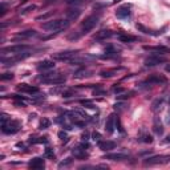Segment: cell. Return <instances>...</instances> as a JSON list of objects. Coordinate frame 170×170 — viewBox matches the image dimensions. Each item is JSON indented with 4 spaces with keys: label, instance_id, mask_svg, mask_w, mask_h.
Here are the masks:
<instances>
[{
    "label": "cell",
    "instance_id": "23",
    "mask_svg": "<svg viewBox=\"0 0 170 170\" xmlns=\"http://www.w3.org/2000/svg\"><path fill=\"white\" fill-rule=\"evenodd\" d=\"M37 32L35 29H27V31H23V32H19L16 33V37H20V39H31L33 36H36Z\"/></svg>",
    "mask_w": 170,
    "mask_h": 170
},
{
    "label": "cell",
    "instance_id": "25",
    "mask_svg": "<svg viewBox=\"0 0 170 170\" xmlns=\"http://www.w3.org/2000/svg\"><path fill=\"white\" fill-rule=\"evenodd\" d=\"M113 36V32L112 31H109V29H102V31H100L96 36H95V39H97V40H102V39H109V37H112Z\"/></svg>",
    "mask_w": 170,
    "mask_h": 170
},
{
    "label": "cell",
    "instance_id": "27",
    "mask_svg": "<svg viewBox=\"0 0 170 170\" xmlns=\"http://www.w3.org/2000/svg\"><path fill=\"white\" fill-rule=\"evenodd\" d=\"M47 142H48L47 137H39V138L31 137L29 138V144H47Z\"/></svg>",
    "mask_w": 170,
    "mask_h": 170
},
{
    "label": "cell",
    "instance_id": "29",
    "mask_svg": "<svg viewBox=\"0 0 170 170\" xmlns=\"http://www.w3.org/2000/svg\"><path fill=\"white\" fill-rule=\"evenodd\" d=\"M140 141L145 142V144H151V142H153V136H150V134H147V133H144L142 136H140Z\"/></svg>",
    "mask_w": 170,
    "mask_h": 170
},
{
    "label": "cell",
    "instance_id": "42",
    "mask_svg": "<svg viewBox=\"0 0 170 170\" xmlns=\"http://www.w3.org/2000/svg\"><path fill=\"white\" fill-rule=\"evenodd\" d=\"M15 105L19 106V108H24V106H25V104L23 102V100H15Z\"/></svg>",
    "mask_w": 170,
    "mask_h": 170
},
{
    "label": "cell",
    "instance_id": "30",
    "mask_svg": "<svg viewBox=\"0 0 170 170\" xmlns=\"http://www.w3.org/2000/svg\"><path fill=\"white\" fill-rule=\"evenodd\" d=\"M80 104L84 105L85 109H95V108H96V106L93 105L92 100H80Z\"/></svg>",
    "mask_w": 170,
    "mask_h": 170
},
{
    "label": "cell",
    "instance_id": "51",
    "mask_svg": "<svg viewBox=\"0 0 170 170\" xmlns=\"http://www.w3.org/2000/svg\"><path fill=\"white\" fill-rule=\"evenodd\" d=\"M169 41H170V37H169Z\"/></svg>",
    "mask_w": 170,
    "mask_h": 170
},
{
    "label": "cell",
    "instance_id": "45",
    "mask_svg": "<svg viewBox=\"0 0 170 170\" xmlns=\"http://www.w3.org/2000/svg\"><path fill=\"white\" fill-rule=\"evenodd\" d=\"M68 4H76V3H80V0H66Z\"/></svg>",
    "mask_w": 170,
    "mask_h": 170
},
{
    "label": "cell",
    "instance_id": "14",
    "mask_svg": "<svg viewBox=\"0 0 170 170\" xmlns=\"http://www.w3.org/2000/svg\"><path fill=\"white\" fill-rule=\"evenodd\" d=\"M145 51H150V52H155V53H159V55H165V53H169L170 52V48L168 47H164V45H155V47H149V45H145L144 47Z\"/></svg>",
    "mask_w": 170,
    "mask_h": 170
},
{
    "label": "cell",
    "instance_id": "44",
    "mask_svg": "<svg viewBox=\"0 0 170 170\" xmlns=\"http://www.w3.org/2000/svg\"><path fill=\"white\" fill-rule=\"evenodd\" d=\"M0 11H2V12H0V15H2V16H4V15H6V12H7V8H6V4H4V3H2V10H0Z\"/></svg>",
    "mask_w": 170,
    "mask_h": 170
},
{
    "label": "cell",
    "instance_id": "46",
    "mask_svg": "<svg viewBox=\"0 0 170 170\" xmlns=\"http://www.w3.org/2000/svg\"><path fill=\"white\" fill-rule=\"evenodd\" d=\"M165 142H168V144H170V134L166 137V140H165Z\"/></svg>",
    "mask_w": 170,
    "mask_h": 170
},
{
    "label": "cell",
    "instance_id": "31",
    "mask_svg": "<svg viewBox=\"0 0 170 170\" xmlns=\"http://www.w3.org/2000/svg\"><path fill=\"white\" fill-rule=\"evenodd\" d=\"M51 126V121H49L48 118H43L41 121H40V125H39V129H47V128H49Z\"/></svg>",
    "mask_w": 170,
    "mask_h": 170
},
{
    "label": "cell",
    "instance_id": "37",
    "mask_svg": "<svg viewBox=\"0 0 170 170\" xmlns=\"http://www.w3.org/2000/svg\"><path fill=\"white\" fill-rule=\"evenodd\" d=\"M92 140L96 141V142L101 141V134L98 133V132H93V133H92Z\"/></svg>",
    "mask_w": 170,
    "mask_h": 170
},
{
    "label": "cell",
    "instance_id": "3",
    "mask_svg": "<svg viewBox=\"0 0 170 170\" xmlns=\"http://www.w3.org/2000/svg\"><path fill=\"white\" fill-rule=\"evenodd\" d=\"M31 51V47L27 44H16V45L6 47L2 48V55H7V53H12V55H17V53H23Z\"/></svg>",
    "mask_w": 170,
    "mask_h": 170
},
{
    "label": "cell",
    "instance_id": "13",
    "mask_svg": "<svg viewBox=\"0 0 170 170\" xmlns=\"http://www.w3.org/2000/svg\"><path fill=\"white\" fill-rule=\"evenodd\" d=\"M129 158V154L126 153H110L104 155V159H110V161H125Z\"/></svg>",
    "mask_w": 170,
    "mask_h": 170
},
{
    "label": "cell",
    "instance_id": "15",
    "mask_svg": "<svg viewBox=\"0 0 170 170\" xmlns=\"http://www.w3.org/2000/svg\"><path fill=\"white\" fill-rule=\"evenodd\" d=\"M53 68H55V61H52V60H43V61H40L37 64V69L43 70V72H45V70H51Z\"/></svg>",
    "mask_w": 170,
    "mask_h": 170
},
{
    "label": "cell",
    "instance_id": "17",
    "mask_svg": "<svg viewBox=\"0 0 170 170\" xmlns=\"http://www.w3.org/2000/svg\"><path fill=\"white\" fill-rule=\"evenodd\" d=\"M114 128H116V118H114V114H110L108 118H106V122H105V130L108 132L109 134H112L114 132Z\"/></svg>",
    "mask_w": 170,
    "mask_h": 170
},
{
    "label": "cell",
    "instance_id": "22",
    "mask_svg": "<svg viewBox=\"0 0 170 170\" xmlns=\"http://www.w3.org/2000/svg\"><path fill=\"white\" fill-rule=\"evenodd\" d=\"M118 69H121V68H113V69H104V70H100V74L102 79H110V77H113V76L117 74L118 72Z\"/></svg>",
    "mask_w": 170,
    "mask_h": 170
},
{
    "label": "cell",
    "instance_id": "10",
    "mask_svg": "<svg viewBox=\"0 0 170 170\" xmlns=\"http://www.w3.org/2000/svg\"><path fill=\"white\" fill-rule=\"evenodd\" d=\"M97 146H98V149H101L102 151H109L116 147V142L110 141V140H101L97 142Z\"/></svg>",
    "mask_w": 170,
    "mask_h": 170
},
{
    "label": "cell",
    "instance_id": "20",
    "mask_svg": "<svg viewBox=\"0 0 170 170\" xmlns=\"http://www.w3.org/2000/svg\"><path fill=\"white\" fill-rule=\"evenodd\" d=\"M136 28H137L138 31H141L142 33H145V35H150V36H159V35L162 33L161 31H159V32H158V31H151V29H149V28H146L145 25L138 24V23L136 24Z\"/></svg>",
    "mask_w": 170,
    "mask_h": 170
},
{
    "label": "cell",
    "instance_id": "34",
    "mask_svg": "<svg viewBox=\"0 0 170 170\" xmlns=\"http://www.w3.org/2000/svg\"><path fill=\"white\" fill-rule=\"evenodd\" d=\"M72 158H66V161H62V162L59 164V168H64V166H69L70 164H72Z\"/></svg>",
    "mask_w": 170,
    "mask_h": 170
},
{
    "label": "cell",
    "instance_id": "50",
    "mask_svg": "<svg viewBox=\"0 0 170 170\" xmlns=\"http://www.w3.org/2000/svg\"><path fill=\"white\" fill-rule=\"evenodd\" d=\"M169 105H170V98H169Z\"/></svg>",
    "mask_w": 170,
    "mask_h": 170
},
{
    "label": "cell",
    "instance_id": "26",
    "mask_svg": "<svg viewBox=\"0 0 170 170\" xmlns=\"http://www.w3.org/2000/svg\"><path fill=\"white\" fill-rule=\"evenodd\" d=\"M92 72L88 69H83V70H79V72L74 73V77L76 79H84V77H88V76H91Z\"/></svg>",
    "mask_w": 170,
    "mask_h": 170
},
{
    "label": "cell",
    "instance_id": "21",
    "mask_svg": "<svg viewBox=\"0 0 170 170\" xmlns=\"http://www.w3.org/2000/svg\"><path fill=\"white\" fill-rule=\"evenodd\" d=\"M73 155L77 159H87L89 155H88V153L85 151V149L83 146H77V147H74L73 149Z\"/></svg>",
    "mask_w": 170,
    "mask_h": 170
},
{
    "label": "cell",
    "instance_id": "35",
    "mask_svg": "<svg viewBox=\"0 0 170 170\" xmlns=\"http://www.w3.org/2000/svg\"><path fill=\"white\" fill-rule=\"evenodd\" d=\"M0 79L3 80V81H7V80H12L13 79V74L12 73H3L0 76Z\"/></svg>",
    "mask_w": 170,
    "mask_h": 170
},
{
    "label": "cell",
    "instance_id": "28",
    "mask_svg": "<svg viewBox=\"0 0 170 170\" xmlns=\"http://www.w3.org/2000/svg\"><path fill=\"white\" fill-rule=\"evenodd\" d=\"M162 102H164V98H155L153 101V104H151V110H158L161 106H162Z\"/></svg>",
    "mask_w": 170,
    "mask_h": 170
},
{
    "label": "cell",
    "instance_id": "9",
    "mask_svg": "<svg viewBox=\"0 0 170 170\" xmlns=\"http://www.w3.org/2000/svg\"><path fill=\"white\" fill-rule=\"evenodd\" d=\"M130 15H132L130 6H121L116 11V16L118 19H128V17H130Z\"/></svg>",
    "mask_w": 170,
    "mask_h": 170
},
{
    "label": "cell",
    "instance_id": "48",
    "mask_svg": "<svg viewBox=\"0 0 170 170\" xmlns=\"http://www.w3.org/2000/svg\"><path fill=\"white\" fill-rule=\"evenodd\" d=\"M20 2H21V3H23V4H24V3H27V2H28V0H20Z\"/></svg>",
    "mask_w": 170,
    "mask_h": 170
},
{
    "label": "cell",
    "instance_id": "40",
    "mask_svg": "<svg viewBox=\"0 0 170 170\" xmlns=\"http://www.w3.org/2000/svg\"><path fill=\"white\" fill-rule=\"evenodd\" d=\"M59 137H60V140H62V141H68V134H66L64 130L59 132Z\"/></svg>",
    "mask_w": 170,
    "mask_h": 170
},
{
    "label": "cell",
    "instance_id": "4",
    "mask_svg": "<svg viewBox=\"0 0 170 170\" xmlns=\"http://www.w3.org/2000/svg\"><path fill=\"white\" fill-rule=\"evenodd\" d=\"M21 125L19 121H15V120H10V121L2 124V132L4 134H15L20 130Z\"/></svg>",
    "mask_w": 170,
    "mask_h": 170
},
{
    "label": "cell",
    "instance_id": "41",
    "mask_svg": "<svg viewBox=\"0 0 170 170\" xmlns=\"http://www.w3.org/2000/svg\"><path fill=\"white\" fill-rule=\"evenodd\" d=\"M51 15H53V12H48V13H45V15H41V16H37L36 17V20H45V19H48Z\"/></svg>",
    "mask_w": 170,
    "mask_h": 170
},
{
    "label": "cell",
    "instance_id": "6",
    "mask_svg": "<svg viewBox=\"0 0 170 170\" xmlns=\"http://www.w3.org/2000/svg\"><path fill=\"white\" fill-rule=\"evenodd\" d=\"M166 57H164L162 55H157V53H153L149 57L145 59V66H157L159 64H164L166 62Z\"/></svg>",
    "mask_w": 170,
    "mask_h": 170
},
{
    "label": "cell",
    "instance_id": "24",
    "mask_svg": "<svg viewBox=\"0 0 170 170\" xmlns=\"http://www.w3.org/2000/svg\"><path fill=\"white\" fill-rule=\"evenodd\" d=\"M117 39L121 43H134V41H137L138 40V37L132 36V35H126V33H120L117 36Z\"/></svg>",
    "mask_w": 170,
    "mask_h": 170
},
{
    "label": "cell",
    "instance_id": "16",
    "mask_svg": "<svg viewBox=\"0 0 170 170\" xmlns=\"http://www.w3.org/2000/svg\"><path fill=\"white\" fill-rule=\"evenodd\" d=\"M44 84H49V85H61L65 83V77H62L61 74L59 76H55V77H51V79H44L43 80Z\"/></svg>",
    "mask_w": 170,
    "mask_h": 170
},
{
    "label": "cell",
    "instance_id": "32",
    "mask_svg": "<svg viewBox=\"0 0 170 170\" xmlns=\"http://www.w3.org/2000/svg\"><path fill=\"white\" fill-rule=\"evenodd\" d=\"M112 92H113L114 95H121V93L125 92V88H124V87H117V85H114V87L112 88Z\"/></svg>",
    "mask_w": 170,
    "mask_h": 170
},
{
    "label": "cell",
    "instance_id": "19",
    "mask_svg": "<svg viewBox=\"0 0 170 170\" xmlns=\"http://www.w3.org/2000/svg\"><path fill=\"white\" fill-rule=\"evenodd\" d=\"M80 15H81V10H80V8H70V10L66 11V19L70 21L77 20Z\"/></svg>",
    "mask_w": 170,
    "mask_h": 170
},
{
    "label": "cell",
    "instance_id": "1",
    "mask_svg": "<svg viewBox=\"0 0 170 170\" xmlns=\"http://www.w3.org/2000/svg\"><path fill=\"white\" fill-rule=\"evenodd\" d=\"M70 25V20L68 19H56V20H51L43 24V28L51 32H61V31L68 29V27Z\"/></svg>",
    "mask_w": 170,
    "mask_h": 170
},
{
    "label": "cell",
    "instance_id": "2",
    "mask_svg": "<svg viewBox=\"0 0 170 170\" xmlns=\"http://www.w3.org/2000/svg\"><path fill=\"white\" fill-rule=\"evenodd\" d=\"M98 20H100V17H98L97 15H91V16H88L87 19H85L83 23H81V35L91 32V31L98 24Z\"/></svg>",
    "mask_w": 170,
    "mask_h": 170
},
{
    "label": "cell",
    "instance_id": "38",
    "mask_svg": "<svg viewBox=\"0 0 170 170\" xmlns=\"http://www.w3.org/2000/svg\"><path fill=\"white\" fill-rule=\"evenodd\" d=\"M45 155L48 158H51V159H55V153L52 151V149H49V147H47L45 149Z\"/></svg>",
    "mask_w": 170,
    "mask_h": 170
},
{
    "label": "cell",
    "instance_id": "36",
    "mask_svg": "<svg viewBox=\"0 0 170 170\" xmlns=\"http://www.w3.org/2000/svg\"><path fill=\"white\" fill-rule=\"evenodd\" d=\"M116 126H117V129H118V132H120V133H125L124 128H122V125H121V121H120V118H118V117L116 118Z\"/></svg>",
    "mask_w": 170,
    "mask_h": 170
},
{
    "label": "cell",
    "instance_id": "11",
    "mask_svg": "<svg viewBox=\"0 0 170 170\" xmlns=\"http://www.w3.org/2000/svg\"><path fill=\"white\" fill-rule=\"evenodd\" d=\"M28 166L31 169H33V170L44 169V168H45V161H44L43 158H40V157H35V158H32V159L29 161Z\"/></svg>",
    "mask_w": 170,
    "mask_h": 170
},
{
    "label": "cell",
    "instance_id": "5",
    "mask_svg": "<svg viewBox=\"0 0 170 170\" xmlns=\"http://www.w3.org/2000/svg\"><path fill=\"white\" fill-rule=\"evenodd\" d=\"M77 55H79V51H62V52L55 53L52 57L53 60H57V61H70Z\"/></svg>",
    "mask_w": 170,
    "mask_h": 170
},
{
    "label": "cell",
    "instance_id": "12",
    "mask_svg": "<svg viewBox=\"0 0 170 170\" xmlns=\"http://www.w3.org/2000/svg\"><path fill=\"white\" fill-rule=\"evenodd\" d=\"M146 83H147V84L158 85V84H165V83H168V79L165 77V76H162V74H151V76H149V77H147Z\"/></svg>",
    "mask_w": 170,
    "mask_h": 170
},
{
    "label": "cell",
    "instance_id": "18",
    "mask_svg": "<svg viewBox=\"0 0 170 170\" xmlns=\"http://www.w3.org/2000/svg\"><path fill=\"white\" fill-rule=\"evenodd\" d=\"M153 132H154V134H157V136H162L164 134V125L158 117H154V120H153Z\"/></svg>",
    "mask_w": 170,
    "mask_h": 170
},
{
    "label": "cell",
    "instance_id": "49",
    "mask_svg": "<svg viewBox=\"0 0 170 170\" xmlns=\"http://www.w3.org/2000/svg\"><path fill=\"white\" fill-rule=\"evenodd\" d=\"M120 2V0H114V3H118Z\"/></svg>",
    "mask_w": 170,
    "mask_h": 170
},
{
    "label": "cell",
    "instance_id": "8",
    "mask_svg": "<svg viewBox=\"0 0 170 170\" xmlns=\"http://www.w3.org/2000/svg\"><path fill=\"white\" fill-rule=\"evenodd\" d=\"M16 89L21 93H28V95H39L40 89L33 85H28V84H19L16 85Z\"/></svg>",
    "mask_w": 170,
    "mask_h": 170
},
{
    "label": "cell",
    "instance_id": "7",
    "mask_svg": "<svg viewBox=\"0 0 170 170\" xmlns=\"http://www.w3.org/2000/svg\"><path fill=\"white\" fill-rule=\"evenodd\" d=\"M169 159H170L169 155H154V157H150V158L144 159V165H145V166H151V165L166 164Z\"/></svg>",
    "mask_w": 170,
    "mask_h": 170
},
{
    "label": "cell",
    "instance_id": "47",
    "mask_svg": "<svg viewBox=\"0 0 170 170\" xmlns=\"http://www.w3.org/2000/svg\"><path fill=\"white\" fill-rule=\"evenodd\" d=\"M166 70H168V72H170V65H168V66H166Z\"/></svg>",
    "mask_w": 170,
    "mask_h": 170
},
{
    "label": "cell",
    "instance_id": "39",
    "mask_svg": "<svg viewBox=\"0 0 170 170\" xmlns=\"http://www.w3.org/2000/svg\"><path fill=\"white\" fill-rule=\"evenodd\" d=\"M132 95H133V92H129L128 95H117L116 97H117V100H126V98L132 97Z\"/></svg>",
    "mask_w": 170,
    "mask_h": 170
},
{
    "label": "cell",
    "instance_id": "43",
    "mask_svg": "<svg viewBox=\"0 0 170 170\" xmlns=\"http://www.w3.org/2000/svg\"><path fill=\"white\" fill-rule=\"evenodd\" d=\"M35 8H36V7H35V6H28V7H27V8H24V10H23V11H21V13H23V15H24V13H27V12H29V11H32V10H35Z\"/></svg>",
    "mask_w": 170,
    "mask_h": 170
},
{
    "label": "cell",
    "instance_id": "33",
    "mask_svg": "<svg viewBox=\"0 0 170 170\" xmlns=\"http://www.w3.org/2000/svg\"><path fill=\"white\" fill-rule=\"evenodd\" d=\"M3 97H10V98H13V100H23V101L27 100L24 96H20V95H10V96H3Z\"/></svg>",
    "mask_w": 170,
    "mask_h": 170
}]
</instances>
